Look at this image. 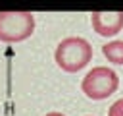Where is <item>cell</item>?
<instances>
[{"mask_svg": "<svg viewBox=\"0 0 123 116\" xmlns=\"http://www.w3.org/2000/svg\"><path fill=\"white\" fill-rule=\"evenodd\" d=\"M35 33V15L27 10L0 12V41L21 43Z\"/></svg>", "mask_w": 123, "mask_h": 116, "instance_id": "7a4b0ae2", "label": "cell"}, {"mask_svg": "<svg viewBox=\"0 0 123 116\" xmlns=\"http://www.w3.org/2000/svg\"><path fill=\"white\" fill-rule=\"evenodd\" d=\"M102 54L108 58V62L117 64V66H123V41L115 39V41L106 43L102 46Z\"/></svg>", "mask_w": 123, "mask_h": 116, "instance_id": "5b68a950", "label": "cell"}, {"mask_svg": "<svg viewBox=\"0 0 123 116\" xmlns=\"http://www.w3.org/2000/svg\"><path fill=\"white\" fill-rule=\"evenodd\" d=\"M44 116H65V114H62V112H48V114H44Z\"/></svg>", "mask_w": 123, "mask_h": 116, "instance_id": "52a82bcc", "label": "cell"}, {"mask_svg": "<svg viewBox=\"0 0 123 116\" xmlns=\"http://www.w3.org/2000/svg\"><path fill=\"white\" fill-rule=\"evenodd\" d=\"M108 116H123V97H121V99H117V101L110 106Z\"/></svg>", "mask_w": 123, "mask_h": 116, "instance_id": "8992f818", "label": "cell"}, {"mask_svg": "<svg viewBox=\"0 0 123 116\" xmlns=\"http://www.w3.org/2000/svg\"><path fill=\"white\" fill-rule=\"evenodd\" d=\"M119 87V75L108 66H94L81 81V91L92 101H104L111 97Z\"/></svg>", "mask_w": 123, "mask_h": 116, "instance_id": "3957f363", "label": "cell"}, {"mask_svg": "<svg viewBox=\"0 0 123 116\" xmlns=\"http://www.w3.org/2000/svg\"><path fill=\"white\" fill-rule=\"evenodd\" d=\"M88 116H90V114H88Z\"/></svg>", "mask_w": 123, "mask_h": 116, "instance_id": "ba28073f", "label": "cell"}, {"mask_svg": "<svg viewBox=\"0 0 123 116\" xmlns=\"http://www.w3.org/2000/svg\"><path fill=\"white\" fill-rule=\"evenodd\" d=\"M54 60L60 70L67 73H77L92 60V46L83 37H65L58 43L54 50Z\"/></svg>", "mask_w": 123, "mask_h": 116, "instance_id": "6da1fadb", "label": "cell"}, {"mask_svg": "<svg viewBox=\"0 0 123 116\" xmlns=\"http://www.w3.org/2000/svg\"><path fill=\"white\" fill-rule=\"evenodd\" d=\"M90 25L100 37H115L123 29V12H92Z\"/></svg>", "mask_w": 123, "mask_h": 116, "instance_id": "277c9868", "label": "cell"}]
</instances>
